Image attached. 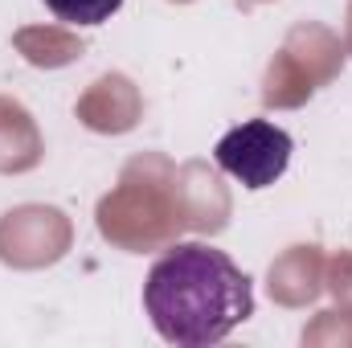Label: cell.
Here are the masks:
<instances>
[{"mask_svg": "<svg viewBox=\"0 0 352 348\" xmlns=\"http://www.w3.org/2000/svg\"><path fill=\"white\" fill-rule=\"evenodd\" d=\"M144 312L168 345L205 348L254 316V283L226 250L180 242L152 262Z\"/></svg>", "mask_w": 352, "mask_h": 348, "instance_id": "cell-1", "label": "cell"}, {"mask_svg": "<svg viewBox=\"0 0 352 348\" xmlns=\"http://www.w3.org/2000/svg\"><path fill=\"white\" fill-rule=\"evenodd\" d=\"M295 152V140L270 123V119H246L242 127L226 131L213 148L217 168L234 180H242L246 188H270L278 176L287 173Z\"/></svg>", "mask_w": 352, "mask_h": 348, "instance_id": "cell-2", "label": "cell"}, {"mask_svg": "<svg viewBox=\"0 0 352 348\" xmlns=\"http://www.w3.org/2000/svg\"><path fill=\"white\" fill-rule=\"evenodd\" d=\"M45 8L70 25H102L123 8V0H45Z\"/></svg>", "mask_w": 352, "mask_h": 348, "instance_id": "cell-3", "label": "cell"}]
</instances>
